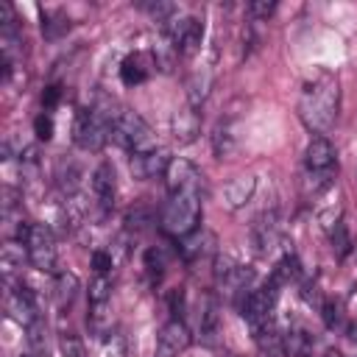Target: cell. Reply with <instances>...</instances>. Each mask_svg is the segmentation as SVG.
<instances>
[{
	"label": "cell",
	"mask_w": 357,
	"mask_h": 357,
	"mask_svg": "<svg viewBox=\"0 0 357 357\" xmlns=\"http://www.w3.org/2000/svg\"><path fill=\"white\" fill-rule=\"evenodd\" d=\"M112 139H114L120 148H126L131 156L148 153V151L156 148L151 126H148L137 112H131V109L114 112V117H112Z\"/></svg>",
	"instance_id": "cell-3"
},
{
	"label": "cell",
	"mask_w": 357,
	"mask_h": 357,
	"mask_svg": "<svg viewBox=\"0 0 357 357\" xmlns=\"http://www.w3.org/2000/svg\"><path fill=\"white\" fill-rule=\"evenodd\" d=\"M165 36L173 42V47L181 56H195L204 42V22L195 17H178L165 25Z\"/></svg>",
	"instance_id": "cell-7"
},
{
	"label": "cell",
	"mask_w": 357,
	"mask_h": 357,
	"mask_svg": "<svg viewBox=\"0 0 357 357\" xmlns=\"http://www.w3.org/2000/svg\"><path fill=\"white\" fill-rule=\"evenodd\" d=\"M209 86H212V73L204 70V73H192L190 84H187V98H190V106H201L209 95Z\"/></svg>",
	"instance_id": "cell-28"
},
{
	"label": "cell",
	"mask_w": 357,
	"mask_h": 357,
	"mask_svg": "<svg viewBox=\"0 0 357 357\" xmlns=\"http://www.w3.org/2000/svg\"><path fill=\"white\" fill-rule=\"evenodd\" d=\"M349 337H351V340H357V324H351V326H349Z\"/></svg>",
	"instance_id": "cell-45"
},
{
	"label": "cell",
	"mask_w": 357,
	"mask_h": 357,
	"mask_svg": "<svg viewBox=\"0 0 357 357\" xmlns=\"http://www.w3.org/2000/svg\"><path fill=\"white\" fill-rule=\"evenodd\" d=\"M33 134H36L39 142H47V139L53 137V120H50L47 114H39V117L33 120Z\"/></svg>",
	"instance_id": "cell-39"
},
{
	"label": "cell",
	"mask_w": 357,
	"mask_h": 357,
	"mask_svg": "<svg viewBox=\"0 0 357 357\" xmlns=\"http://www.w3.org/2000/svg\"><path fill=\"white\" fill-rule=\"evenodd\" d=\"M337 112H340V86L332 75L324 73L304 86L298 100V114L310 131L326 134L335 126Z\"/></svg>",
	"instance_id": "cell-1"
},
{
	"label": "cell",
	"mask_w": 357,
	"mask_h": 357,
	"mask_svg": "<svg viewBox=\"0 0 357 357\" xmlns=\"http://www.w3.org/2000/svg\"><path fill=\"white\" fill-rule=\"evenodd\" d=\"M170 126H173V137H176L178 142H184V145L192 142V139L201 134V117H198L195 106H184V109H178V112L173 114Z\"/></svg>",
	"instance_id": "cell-16"
},
{
	"label": "cell",
	"mask_w": 357,
	"mask_h": 357,
	"mask_svg": "<svg viewBox=\"0 0 357 357\" xmlns=\"http://www.w3.org/2000/svg\"><path fill=\"white\" fill-rule=\"evenodd\" d=\"M282 240V229H279V215L276 209H265L257 215V220L251 223V243L257 254H271L276 248V243Z\"/></svg>",
	"instance_id": "cell-9"
},
{
	"label": "cell",
	"mask_w": 357,
	"mask_h": 357,
	"mask_svg": "<svg viewBox=\"0 0 357 357\" xmlns=\"http://www.w3.org/2000/svg\"><path fill=\"white\" fill-rule=\"evenodd\" d=\"M209 245H215V234L212 231H192V234H187V237H181V245H178V251H181V257L187 259V262H192L195 257H204L206 251H209Z\"/></svg>",
	"instance_id": "cell-21"
},
{
	"label": "cell",
	"mask_w": 357,
	"mask_h": 357,
	"mask_svg": "<svg viewBox=\"0 0 357 357\" xmlns=\"http://www.w3.org/2000/svg\"><path fill=\"white\" fill-rule=\"evenodd\" d=\"M335 173H337V167H329V170H307L304 173V181H301L304 195H321L324 190H329L332 181H335Z\"/></svg>",
	"instance_id": "cell-25"
},
{
	"label": "cell",
	"mask_w": 357,
	"mask_h": 357,
	"mask_svg": "<svg viewBox=\"0 0 357 357\" xmlns=\"http://www.w3.org/2000/svg\"><path fill=\"white\" fill-rule=\"evenodd\" d=\"M329 243H332V251H335V257H349L351 254V234H349V226L340 220L332 231H329Z\"/></svg>",
	"instance_id": "cell-30"
},
{
	"label": "cell",
	"mask_w": 357,
	"mask_h": 357,
	"mask_svg": "<svg viewBox=\"0 0 357 357\" xmlns=\"http://www.w3.org/2000/svg\"><path fill=\"white\" fill-rule=\"evenodd\" d=\"M112 298V279L109 273H95L89 282V301L92 304H106Z\"/></svg>",
	"instance_id": "cell-31"
},
{
	"label": "cell",
	"mask_w": 357,
	"mask_h": 357,
	"mask_svg": "<svg viewBox=\"0 0 357 357\" xmlns=\"http://www.w3.org/2000/svg\"><path fill=\"white\" fill-rule=\"evenodd\" d=\"M304 165L307 170H329L335 167V148L326 137H312L307 142V151H304Z\"/></svg>",
	"instance_id": "cell-15"
},
{
	"label": "cell",
	"mask_w": 357,
	"mask_h": 357,
	"mask_svg": "<svg viewBox=\"0 0 357 357\" xmlns=\"http://www.w3.org/2000/svg\"><path fill=\"white\" fill-rule=\"evenodd\" d=\"M92 195L100 212H109L114 206V195H117V176L114 167L109 162H100L92 173Z\"/></svg>",
	"instance_id": "cell-12"
},
{
	"label": "cell",
	"mask_w": 357,
	"mask_h": 357,
	"mask_svg": "<svg viewBox=\"0 0 357 357\" xmlns=\"http://www.w3.org/2000/svg\"><path fill=\"white\" fill-rule=\"evenodd\" d=\"M25 357H47V332L42 321L25 329Z\"/></svg>",
	"instance_id": "cell-27"
},
{
	"label": "cell",
	"mask_w": 357,
	"mask_h": 357,
	"mask_svg": "<svg viewBox=\"0 0 357 357\" xmlns=\"http://www.w3.org/2000/svg\"><path fill=\"white\" fill-rule=\"evenodd\" d=\"M153 67L156 64H153V56L151 53H131L120 64V78H123L126 86H137V84H142L151 75Z\"/></svg>",
	"instance_id": "cell-14"
},
{
	"label": "cell",
	"mask_w": 357,
	"mask_h": 357,
	"mask_svg": "<svg viewBox=\"0 0 357 357\" xmlns=\"http://www.w3.org/2000/svg\"><path fill=\"white\" fill-rule=\"evenodd\" d=\"M273 3L271 0H251L248 3V14H251V20H268L271 14H273Z\"/></svg>",
	"instance_id": "cell-38"
},
{
	"label": "cell",
	"mask_w": 357,
	"mask_h": 357,
	"mask_svg": "<svg viewBox=\"0 0 357 357\" xmlns=\"http://www.w3.org/2000/svg\"><path fill=\"white\" fill-rule=\"evenodd\" d=\"M106 351L109 357H128V343L123 332H109L106 335Z\"/></svg>",
	"instance_id": "cell-36"
},
{
	"label": "cell",
	"mask_w": 357,
	"mask_h": 357,
	"mask_svg": "<svg viewBox=\"0 0 357 357\" xmlns=\"http://www.w3.org/2000/svg\"><path fill=\"white\" fill-rule=\"evenodd\" d=\"M148 223H153L148 206H134V209H128V215H126V226H128V229L142 231V229H148Z\"/></svg>",
	"instance_id": "cell-34"
},
{
	"label": "cell",
	"mask_w": 357,
	"mask_h": 357,
	"mask_svg": "<svg viewBox=\"0 0 357 357\" xmlns=\"http://www.w3.org/2000/svg\"><path fill=\"white\" fill-rule=\"evenodd\" d=\"M190 346V329L181 318L167 321L156 337V357H178Z\"/></svg>",
	"instance_id": "cell-10"
},
{
	"label": "cell",
	"mask_w": 357,
	"mask_h": 357,
	"mask_svg": "<svg viewBox=\"0 0 357 357\" xmlns=\"http://www.w3.org/2000/svg\"><path fill=\"white\" fill-rule=\"evenodd\" d=\"M112 109H78L73 123V142L81 151H100L112 137Z\"/></svg>",
	"instance_id": "cell-4"
},
{
	"label": "cell",
	"mask_w": 357,
	"mask_h": 357,
	"mask_svg": "<svg viewBox=\"0 0 357 357\" xmlns=\"http://www.w3.org/2000/svg\"><path fill=\"white\" fill-rule=\"evenodd\" d=\"M6 312H8V318L17 321L22 329H28V326H33L36 321H42V318H39L36 298H33V293H31L25 284H20V287H14V290L6 293Z\"/></svg>",
	"instance_id": "cell-8"
},
{
	"label": "cell",
	"mask_w": 357,
	"mask_h": 357,
	"mask_svg": "<svg viewBox=\"0 0 357 357\" xmlns=\"http://www.w3.org/2000/svg\"><path fill=\"white\" fill-rule=\"evenodd\" d=\"M112 254H106V251H92V268H95V273H109L112 271Z\"/></svg>",
	"instance_id": "cell-41"
},
{
	"label": "cell",
	"mask_w": 357,
	"mask_h": 357,
	"mask_svg": "<svg viewBox=\"0 0 357 357\" xmlns=\"http://www.w3.org/2000/svg\"><path fill=\"white\" fill-rule=\"evenodd\" d=\"M28 259V248H22L20 243H6L0 251V271L6 284H11L17 276H22V265Z\"/></svg>",
	"instance_id": "cell-18"
},
{
	"label": "cell",
	"mask_w": 357,
	"mask_h": 357,
	"mask_svg": "<svg viewBox=\"0 0 357 357\" xmlns=\"http://www.w3.org/2000/svg\"><path fill=\"white\" fill-rule=\"evenodd\" d=\"M59 100H61V86H59V84H50V86L42 92V106H45V109H56Z\"/></svg>",
	"instance_id": "cell-42"
},
{
	"label": "cell",
	"mask_w": 357,
	"mask_h": 357,
	"mask_svg": "<svg viewBox=\"0 0 357 357\" xmlns=\"http://www.w3.org/2000/svg\"><path fill=\"white\" fill-rule=\"evenodd\" d=\"M67 28H70V22L64 20V14H47V11H42V33H45V39H59Z\"/></svg>",
	"instance_id": "cell-32"
},
{
	"label": "cell",
	"mask_w": 357,
	"mask_h": 357,
	"mask_svg": "<svg viewBox=\"0 0 357 357\" xmlns=\"http://www.w3.org/2000/svg\"><path fill=\"white\" fill-rule=\"evenodd\" d=\"M276 301H279V284H276L273 279H268L262 287L251 290L248 298L240 304V312H243V318H245V324L251 326L254 335H257L259 329H265L268 324H273L271 315H273V310H276Z\"/></svg>",
	"instance_id": "cell-5"
},
{
	"label": "cell",
	"mask_w": 357,
	"mask_h": 357,
	"mask_svg": "<svg viewBox=\"0 0 357 357\" xmlns=\"http://www.w3.org/2000/svg\"><path fill=\"white\" fill-rule=\"evenodd\" d=\"M301 298L310 301V304H324V301L318 298V284H315L312 279H307V282L301 284Z\"/></svg>",
	"instance_id": "cell-43"
},
{
	"label": "cell",
	"mask_w": 357,
	"mask_h": 357,
	"mask_svg": "<svg viewBox=\"0 0 357 357\" xmlns=\"http://www.w3.org/2000/svg\"><path fill=\"white\" fill-rule=\"evenodd\" d=\"M145 271L151 273V279H159L165 273V251L162 248H148L145 251Z\"/></svg>",
	"instance_id": "cell-35"
},
{
	"label": "cell",
	"mask_w": 357,
	"mask_h": 357,
	"mask_svg": "<svg viewBox=\"0 0 357 357\" xmlns=\"http://www.w3.org/2000/svg\"><path fill=\"white\" fill-rule=\"evenodd\" d=\"M78 287H81V282H78L75 273H70V271H59V273H56V284H53L59 307H70V304L75 301V296H78Z\"/></svg>",
	"instance_id": "cell-23"
},
{
	"label": "cell",
	"mask_w": 357,
	"mask_h": 357,
	"mask_svg": "<svg viewBox=\"0 0 357 357\" xmlns=\"http://www.w3.org/2000/svg\"><path fill=\"white\" fill-rule=\"evenodd\" d=\"M234 148H237V134H234V128H231L229 123H220V126L215 128V134H212V151H215V156H218V159H226V156L234 153Z\"/></svg>",
	"instance_id": "cell-26"
},
{
	"label": "cell",
	"mask_w": 357,
	"mask_h": 357,
	"mask_svg": "<svg viewBox=\"0 0 357 357\" xmlns=\"http://www.w3.org/2000/svg\"><path fill=\"white\" fill-rule=\"evenodd\" d=\"M25 248H28V262H31L36 271H42V273H56V257H59V251H56V237H53V231H50L45 223H33V226H31V234H28Z\"/></svg>",
	"instance_id": "cell-6"
},
{
	"label": "cell",
	"mask_w": 357,
	"mask_h": 357,
	"mask_svg": "<svg viewBox=\"0 0 357 357\" xmlns=\"http://www.w3.org/2000/svg\"><path fill=\"white\" fill-rule=\"evenodd\" d=\"M167 301H170V312H173V315H181V310H184V296H181V290H173Z\"/></svg>",
	"instance_id": "cell-44"
},
{
	"label": "cell",
	"mask_w": 357,
	"mask_h": 357,
	"mask_svg": "<svg viewBox=\"0 0 357 357\" xmlns=\"http://www.w3.org/2000/svg\"><path fill=\"white\" fill-rule=\"evenodd\" d=\"M254 190H257V178H254L251 173H248V176H237V178H231V181L223 187V204H226L229 209H240L243 204L251 201Z\"/></svg>",
	"instance_id": "cell-17"
},
{
	"label": "cell",
	"mask_w": 357,
	"mask_h": 357,
	"mask_svg": "<svg viewBox=\"0 0 357 357\" xmlns=\"http://www.w3.org/2000/svg\"><path fill=\"white\" fill-rule=\"evenodd\" d=\"M170 162H173V159H170V153H167L165 148H153V151H148V153L131 156L128 165H131V173H134L137 178H153V176L165 173Z\"/></svg>",
	"instance_id": "cell-13"
},
{
	"label": "cell",
	"mask_w": 357,
	"mask_h": 357,
	"mask_svg": "<svg viewBox=\"0 0 357 357\" xmlns=\"http://www.w3.org/2000/svg\"><path fill=\"white\" fill-rule=\"evenodd\" d=\"M176 47H173V42L167 39V36H162L159 39V45L151 50V56H153V64L162 70V73H170L173 70V64H176Z\"/></svg>",
	"instance_id": "cell-29"
},
{
	"label": "cell",
	"mask_w": 357,
	"mask_h": 357,
	"mask_svg": "<svg viewBox=\"0 0 357 357\" xmlns=\"http://www.w3.org/2000/svg\"><path fill=\"white\" fill-rule=\"evenodd\" d=\"M340 220H343V209H340V206H329V209H324V212L318 215V223H321L326 231H332Z\"/></svg>",
	"instance_id": "cell-40"
},
{
	"label": "cell",
	"mask_w": 357,
	"mask_h": 357,
	"mask_svg": "<svg viewBox=\"0 0 357 357\" xmlns=\"http://www.w3.org/2000/svg\"><path fill=\"white\" fill-rule=\"evenodd\" d=\"M301 262H298V257L293 254V251H287L279 262H276V268H273V273H271V279L282 287V284H290V282H298L301 279Z\"/></svg>",
	"instance_id": "cell-22"
},
{
	"label": "cell",
	"mask_w": 357,
	"mask_h": 357,
	"mask_svg": "<svg viewBox=\"0 0 357 357\" xmlns=\"http://www.w3.org/2000/svg\"><path fill=\"white\" fill-rule=\"evenodd\" d=\"M254 340H257L259 357H287V354H284V335H282L273 324H268L265 329H259V332L254 335Z\"/></svg>",
	"instance_id": "cell-19"
},
{
	"label": "cell",
	"mask_w": 357,
	"mask_h": 357,
	"mask_svg": "<svg viewBox=\"0 0 357 357\" xmlns=\"http://www.w3.org/2000/svg\"><path fill=\"white\" fill-rule=\"evenodd\" d=\"M198 335L206 346H215V337H218V304L212 296L204 298L201 304V315H198Z\"/></svg>",
	"instance_id": "cell-20"
},
{
	"label": "cell",
	"mask_w": 357,
	"mask_h": 357,
	"mask_svg": "<svg viewBox=\"0 0 357 357\" xmlns=\"http://www.w3.org/2000/svg\"><path fill=\"white\" fill-rule=\"evenodd\" d=\"M165 184H167V192L170 195L178 192V190H192V187L201 190V173H198V167L190 159L176 156L167 165V170H165Z\"/></svg>",
	"instance_id": "cell-11"
},
{
	"label": "cell",
	"mask_w": 357,
	"mask_h": 357,
	"mask_svg": "<svg viewBox=\"0 0 357 357\" xmlns=\"http://www.w3.org/2000/svg\"><path fill=\"white\" fill-rule=\"evenodd\" d=\"M59 349H61V354H64V357H86L84 343H81L78 337H73V335H61Z\"/></svg>",
	"instance_id": "cell-37"
},
{
	"label": "cell",
	"mask_w": 357,
	"mask_h": 357,
	"mask_svg": "<svg viewBox=\"0 0 357 357\" xmlns=\"http://www.w3.org/2000/svg\"><path fill=\"white\" fill-rule=\"evenodd\" d=\"M321 318H324V324H326L329 329H337V326L343 324V304H340L337 298H324V304H321Z\"/></svg>",
	"instance_id": "cell-33"
},
{
	"label": "cell",
	"mask_w": 357,
	"mask_h": 357,
	"mask_svg": "<svg viewBox=\"0 0 357 357\" xmlns=\"http://www.w3.org/2000/svg\"><path fill=\"white\" fill-rule=\"evenodd\" d=\"M312 335L307 329H290L284 335V354L287 357H310L312 354Z\"/></svg>",
	"instance_id": "cell-24"
},
{
	"label": "cell",
	"mask_w": 357,
	"mask_h": 357,
	"mask_svg": "<svg viewBox=\"0 0 357 357\" xmlns=\"http://www.w3.org/2000/svg\"><path fill=\"white\" fill-rule=\"evenodd\" d=\"M201 220V190H178L170 195V201L162 206L159 215V226L162 231H167L170 237H187L198 229Z\"/></svg>",
	"instance_id": "cell-2"
}]
</instances>
